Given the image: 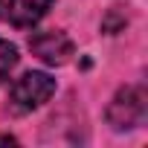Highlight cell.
Instances as JSON below:
<instances>
[{
    "label": "cell",
    "mask_w": 148,
    "mask_h": 148,
    "mask_svg": "<svg viewBox=\"0 0 148 148\" xmlns=\"http://www.w3.org/2000/svg\"><path fill=\"white\" fill-rule=\"evenodd\" d=\"M145 110H148V93H145V87L131 84V87H122L113 96V102L108 105V122L116 131H131V128H136V125L145 122Z\"/></svg>",
    "instance_id": "1"
},
{
    "label": "cell",
    "mask_w": 148,
    "mask_h": 148,
    "mask_svg": "<svg viewBox=\"0 0 148 148\" xmlns=\"http://www.w3.org/2000/svg\"><path fill=\"white\" fill-rule=\"evenodd\" d=\"M52 93H55V79L47 76V73L32 70V73H23V76L12 84L9 102H12V108H15L18 113H26V110L41 108Z\"/></svg>",
    "instance_id": "2"
},
{
    "label": "cell",
    "mask_w": 148,
    "mask_h": 148,
    "mask_svg": "<svg viewBox=\"0 0 148 148\" xmlns=\"http://www.w3.org/2000/svg\"><path fill=\"white\" fill-rule=\"evenodd\" d=\"M29 49L49 67H64L73 52H76V47H73V41L61 32V29H47V32H35L29 38Z\"/></svg>",
    "instance_id": "3"
},
{
    "label": "cell",
    "mask_w": 148,
    "mask_h": 148,
    "mask_svg": "<svg viewBox=\"0 0 148 148\" xmlns=\"http://www.w3.org/2000/svg\"><path fill=\"white\" fill-rule=\"evenodd\" d=\"M52 6V0H9V21L18 29H29L35 26Z\"/></svg>",
    "instance_id": "4"
},
{
    "label": "cell",
    "mask_w": 148,
    "mask_h": 148,
    "mask_svg": "<svg viewBox=\"0 0 148 148\" xmlns=\"http://www.w3.org/2000/svg\"><path fill=\"white\" fill-rule=\"evenodd\" d=\"M15 64H18V49H15V44H9V41L0 38V84L9 79V73L15 70Z\"/></svg>",
    "instance_id": "5"
},
{
    "label": "cell",
    "mask_w": 148,
    "mask_h": 148,
    "mask_svg": "<svg viewBox=\"0 0 148 148\" xmlns=\"http://www.w3.org/2000/svg\"><path fill=\"white\" fill-rule=\"evenodd\" d=\"M3 15H6V3L0 0V21H3Z\"/></svg>",
    "instance_id": "6"
},
{
    "label": "cell",
    "mask_w": 148,
    "mask_h": 148,
    "mask_svg": "<svg viewBox=\"0 0 148 148\" xmlns=\"http://www.w3.org/2000/svg\"><path fill=\"white\" fill-rule=\"evenodd\" d=\"M0 142H15V139L12 136H0Z\"/></svg>",
    "instance_id": "7"
}]
</instances>
